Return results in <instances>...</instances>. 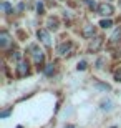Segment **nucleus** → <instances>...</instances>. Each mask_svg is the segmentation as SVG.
Here are the masks:
<instances>
[{"mask_svg":"<svg viewBox=\"0 0 121 128\" xmlns=\"http://www.w3.org/2000/svg\"><path fill=\"white\" fill-rule=\"evenodd\" d=\"M30 52H32L33 60H35L37 65H42V63L45 62V55H43V52L37 47V45H30Z\"/></svg>","mask_w":121,"mask_h":128,"instance_id":"nucleus-1","label":"nucleus"},{"mask_svg":"<svg viewBox=\"0 0 121 128\" xmlns=\"http://www.w3.org/2000/svg\"><path fill=\"white\" fill-rule=\"evenodd\" d=\"M96 10H98V14L101 15V17H111L113 12H115V8H113L110 4H106V2H105V4H100Z\"/></svg>","mask_w":121,"mask_h":128,"instance_id":"nucleus-2","label":"nucleus"},{"mask_svg":"<svg viewBox=\"0 0 121 128\" xmlns=\"http://www.w3.org/2000/svg\"><path fill=\"white\" fill-rule=\"evenodd\" d=\"M38 38H40V42L45 45V47H51V38H50V33L47 30H38Z\"/></svg>","mask_w":121,"mask_h":128,"instance_id":"nucleus-3","label":"nucleus"},{"mask_svg":"<svg viewBox=\"0 0 121 128\" xmlns=\"http://www.w3.org/2000/svg\"><path fill=\"white\" fill-rule=\"evenodd\" d=\"M10 42H12V38H10L8 32H2L0 33V47L2 48H7L10 45Z\"/></svg>","mask_w":121,"mask_h":128,"instance_id":"nucleus-4","label":"nucleus"},{"mask_svg":"<svg viewBox=\"0 0 121 128\" xmlns=\"http://www.w3.org/2000/svg\"><path fill=\"white\" fill-rule=\"evenodd\" d=\"M17 75L18 76H27L28 75V63L27 62H20L17 66Z\"/></svg>","mask_w":121,"mask_h":128,"instance_id":"nucleus-5","label":"nucleus"},{"mask_svg":"<svg viewBox=\"0 0 121 128\" xmlns=\"http://www.w3.org/2000/svg\"><path fill=\"white\" fill-rule=\"evenodd\" d=\"M56 52L60 53V55H70V52H71V43H61L60 47L56 48Z\"/></svg>","mask_w":121,"mask_h":128,"instance_id":"nucleus-6","label":"nucleus"},{"mask_svg":"<svg viewBox=\"0 0 121 128\" xmlns=\"http://www.w3.org/2000/svg\"><path fill=\"white\" fill-rule=\"evenodd\" d=\"M81 35H83L85 38H93L95 37V27H91V25H86L83 28V32H81Z\"/></svg>","mask_w":121,"mask_h":128,"instance_id":"nucleus-7","label":"nucleus"},{"mask_svg":"<svg viewBox=\"0 0 121 128\" xmlns=\"http://www.w3.org/2000/svg\"><path fill=\"white\" fill-rule=\"evenodd\" d=\"M101 45H103V38H101V37H96L93 42L90 43V50H91V52H96V50L101 47Z\"/></svg>","mask_w":121,"mask_h":128,"instance_id":"nucleus-8","label":"nucleus"},{"mask_svg":"<svg viewBox=\"0 0 121 128\" xmlns=\"http://www.w3.org/2000/svg\"><path fill=\"white\" fill-rule=\"evenodd\" d=\"M101 110L103 112H111L113 110V102L111 100H103L101 102Z\"/></svg>","mask_w":121,"mask_h":128,"instance_id":"nucleus-9","label":"nucleus"},{"mask_svg":"<svg viewBox=\"0 0 121 128\" xmlns=\"http://www.w3.org/2000/svg\"><path fill=\"white\" fill-rule=\"evenodd\" d=\"M111 25H113V22L111 20H101V22H100V27H101V28H111Z\"/></svg>","mask_w":121,"mask_h":128,"instance_id":"nucleus-10","label":"nucleus"},{"mask_svg":"<svg viewBox=\"0 0 121 128\" xmlns=\"http://www.w3.org/2000/svg\"><path fill=\"white\" fill-rule=\"evenodd\" d=\"M95 88L103 90V92H108V90H110V85H105V83H95Z\"/></svg>","mask_w":121,"mask_h":128,"instance_id":"nucleus-11","label":"nucleus"},{"mask_svg":"<svg viewBox=\"0 0 121 128\" xmlns=\"http://www.w3.org/2000/svg\"><path fill=\"white\" fill-rule=\"evenodd\" d=\"M2 10H3L5 14L12 12V7H10V4H8V2H3V4H2Z\"/></svg>","mask_w":121,"mask_h":128,"instance_id":"nucleus-12","label":"nucleus"},{"mask_svg":"<svg viewBox=\"0 0 121 128\" xmlns=\"http://www.w3.org/2000/svg\"><path fill=\"white\" fill-rule=\"evenodd\" d=\"M121 37V28H118L116 32L113 33V37H111V42H116V38H120Z\"/></svg>","mask_w":121,"mask_h":128,"instance_id":"nucleus-13","label":"nucleus"},{"mask_svg":"<svg viewBox=\"0 0 121 128\" xmlns=\"http://www.w3.org/2000/svg\"><path fill=\"white\" fill-rule=\"evenodd\" d=\"M48 25H50V28H53V30L58 28V22H56V20H50V22H48Z\"/></svg>","mask_w":121,"mask_h":128,"instance_id":"nucleus-14","label":"nucleus"},{"mask_svg":"<svg viewBox=\"0 0 121 128\" xmlns=\"http://www.w3.org/2000/svg\"><path fill=\"white\" fill-rule=\"evenodd\" d=\"M53 73V65H47V68H45V75H51Z\"/></svg>","mask_w":121,"mask_h":128,"instance_id":"nucleus-15","label":"nucleus"},{"mask_svg":"<svg viewBox=\"0 0 121 128\" xmlns=\"http://www.w3.org/2000/svg\"><path fill=\"white\" fill-rule=\"evenodd\" d=\"M85 2L88 4V7H90V8H98V7H96V4H95V2H91V0H85Z\"/></svg>","mask_w":121,"mask_h":128,"instance_id":"nucleus-16","label":"nucleus"},{"mask_svg":"<svg viewBox=\"0 0 121 128\" xmlns=\"http://www.w3.org/2000/svg\"><path fill=\"white\" fill-rule=\"evenodd\" d=\"M76 68H78V70H85V68H86V62H80Z\"/></svg>","mask_w":121,"mask_h":128,"instance_id":"nucleus-17","label":"nucleus"},{"mask_svg":"<svg viewBox=\"0 0 121 128\" xmlns=\"http://www.w3.org/2000/svg\"><path fill=\"white\" fill-rule=\"evenodd\" d=\"M10 115V110H5V112H2V115H0V116H2V118H5V116H8Z\"/></svg>","mask_w":121,"mask_h":128,"instance_id":"nucleus-18","label":"nucleus"},{"mask_svg":"<svg viewBox=\"0 0 121 128\" xmlns=\"http://www.w3.org/2000/svg\"><path fill=\"white\" fill-rule=\"evenodd\" d=\"M115 78H116V82H121V73H116V75H115Z\"/></svg>","mask_w":121,"mask_h":128,"instance_id":"nucleus-19","label":"nucleus"},{"mask_svg":"<svg viewBox=\"0 0 121 128\" xmlns=\"http://www.w3.org/2000/svg\"><path fill=\"white\" fill-rule=\"evenodd\" d=\"M38 12H40V14L43 12V5H42V4H38Z\"/></svg>","mask_w":121,"mask_h":128,"instance_id":"nucleus-20","label":"nucleus"},{"mask_svg":"<svg viewBox=\"0 0 121 128\" xmlns=\"http://www.w3.org/2000/svg\"><path fill=\"white\" fill-rule=\"evenodd\" d=\"M96 65H98V68H101V65H103V60H98V62H96Z\"/></svg>","mask_w":121,"mask_h":128,"instance_id":"nucleus-21","label":"nucleus"},{"mask_svg":"<svg viewBox=\"0 0 121 128\" xmlns=\"http://www.w3.org/2000/svg\"><path fill=\"white\" fill-rule=\"evenodd\" d=\"M66 128H75V126H71V125H70V126H66Z\"/></svg>","mask_w":121,"mask_h":128,"instance_id":"nucleus-22","label":"nucleus"},{"mask_svg":"<svg viewBox=\"0 0 121 128\" xmlns=\"http://www.w3.org/2000/svg\"><path fill=\"white\" fill-rule=\"evenodd\" d=\"M18 128H22V126H18Z\"/></svg>","mask_w":121,"mask_h":128,"instance_id":"nucleus-23","label":"nucleus"},{"mask_svg":"<svg viewBox=\"0 0 121 128\" xmlns=\"http://www.w3.org/2000/svg\"><path fill=\"white\" fill-rule=\"evenodd\" d=\"M120 7H121V4H120Z\"/></svg>","mask_w":121,"mask_h":128,"instance_id":"nucleus-24","label":"nucleus"}]
</instances>
